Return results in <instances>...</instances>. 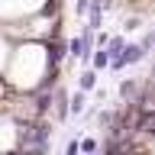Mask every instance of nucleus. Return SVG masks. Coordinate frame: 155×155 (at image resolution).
<instances>
[{"label": "nucleus", "mask_w": 155, "mask_h": 155, "mask_svg": "<svg viewBox=\"0 0 155 155\" xmlns=\"http://www.w3.org/2000/svg\"><path fill=\"white\" fill-rule=\"evenodd\" d=\"M84 100H87V91H81V87H78V94H71V97H68V116L84 113Z\"/></svg>", "instance_id": "obj_2"}, {"label": "nucleus", "mask_w": 155, "mask_h": 155, "mask_svg": "<svg viewBox=\"0 0 155 155\" xmlns=\"http://www.w3.org/2000/svg\"><path fill=\"white\" fill-rule=\"evenodd\" d=\"M7 58H10V42H7V36L0 32V68L7 65Z\"/></svg>", "instance_id": "obj_5"}, {"label": "nucleus", "mask_w": 155, "mask_h": 155, "mask_svg": "<svg viewBox=\"0 0 155 155\" xmlns=\"http://www.w3.org/2000/svg\"><path fill=\"white\" fill-rule=\"evenodd\" d=\"M78 149H84V152H97V149H100V142H97V139H81V142H78Z\"/></svg>", "instance_id": "obj_6"}, {"label": "nucleus", "mask_w": 155, "mask_h": 155, "mask_svg": "<svg viewBox=\"0 0 155 155\" xmlns=\"http://www.w3.org/2000/svg\"><path fill=\"white\" fill-rule=\"evenodd\" d=\"M48 71H55L48 42L26 39L16 48H10L7 58V87L10 91H39L48 81Z\"/></svg>", "instance_id": "obj_1"}, {"label": "nucleus", "mask_w": 155, "mask_h": 155, "mask_svg": "<svg viewBox=\"0 0 155 155\" xmlns=\"http://www.w3.org/2000/svg\"><path fill=\"white\" fill-rule=\"evenodd\" d=\"M91 68H97V71H100V68H110V52H107L104 45H97V48H94V58H91Z\"/></svg>", "instance_id": "obj_3"}, {"label": "nucleus", "mask_w": 155, "mask_h": 155, "mask_svg": "<svg viewBox=\"0 0 155 155\" xmlns=\"http://www.w3.org/2000/svg\"><path fill=\"white\" fill-rule=\"evenodd\" d=\"M78 87H81V91H94V87H97V68H87V71H81V81H78Z\"/></svg>", "instance_id": "obj_4"}, {"label": "nucleus", "mask_w": 155, "mask_h": 155, "mask_svg": "<svg viewBox=\"0 0 155 155\" xmlns=\"http://www.w3.org/2000/svg\"><path fill=\"white\" fill-rule=\"evenodd\" d=\"M3 94H7V81H0V100H3Z\"/></svg>", "instance_id": "obj_7"}]
</instances>
